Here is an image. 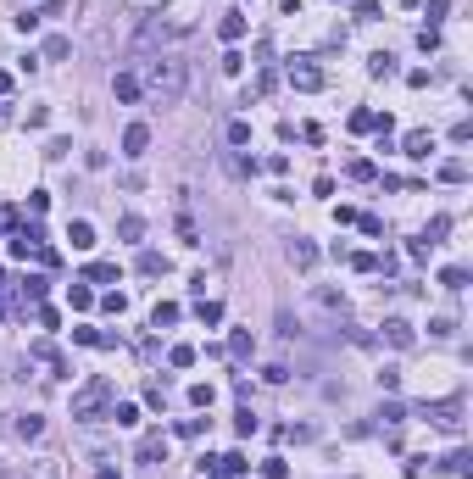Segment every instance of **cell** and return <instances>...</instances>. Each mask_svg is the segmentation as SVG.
<instances>
[{
  "mask_svg": "<svg viewBox=\"0 0 473 479\" xmlns=\"http://www.w3.org/2000/svg\"><path fill=\"white\" fill-rule=\"evenodd\" d=\"M117 235L128 240V245H134V240H145V218H134V212H128V218L117 223Z\"/></svg>",
  "mask_w": 473,
  "mask_h": 479,
  "instance_id": "cell-26",
  "label": "cell"
},
{
  "mask_svg": "<svg viewBox=\"0 0 473 479\" xmlns=\"http://www.w3.org/2000/svg\"><path fill=\"white\" fill-rule=\"evenodd\" d=\"M218 463H223L229 474H245V468H251V463H245V452H229V457H218Z\"/></svg>",
  "mask_w": 473,
  "mask_h": 479,
  "instance_id": "cell-40",
  "label": "cell"
},
{
  "mask_svg": "<svg viewBox=\"0 0 473 479\" xmlns=\"http://www.w3.org/2000/svg\"><path fill=\"white\" fill-rule=\"evenodd\" d=\"M100 307H106L112 318H123V313H128V296H123V290H112V296H100Z\"/></svg>",
  "mask_w": 473,
  "mask_h": 479,
  "instance_id": "cell-33",
  "label": "cell"
},
{
  "mask_svg": "<svg viewBox=\"0 0 473 479\" xmlns=\"http://www.w3.org/2000/svg\"><path fill=\"white\" fill-rule=\"evenodd\" d=\"M462 396H446V401H423V418L434 424V429H446V435H462Z\"/></svg>",
  "mask_w": 473,
  "mask_h": 479,
  "instance_id": "cell-3",
  "label": "cell"
},
{
  "mask_svg": "<svg viewBox=\"0 0 473 479\" xmlns=\"http://www.w3.org/2000/svg\"><path fill=\"white\" fill-rule=\"evenodd\" d=\"M28 357H34V362H45V368H51L56 379H67V357H62V351H56L51 340H34V346H28Z\"/></svg>",
  "mask_w": 473,
  "mask_h": 479,
  "instance_id": "cell-5",
  "label": "cell"
},
{
  "mask_svg": "<svg viewBox=\"0 0 473 479\" xmlns=\"http://www.w3.org/2000/svg\"><path fill=\"white\" fill-rule=\"evenodd\" d=\"M440 468H451V474H462V479H468V474H473V457H468V452H451V457H446Z\"/></svg>",
  "mask_w": 473,
  "mask_h": 479,
  "instance_id": "cell-29",
  "label": "cell"
},
{
  "mask_svg": "<svg viewBox=\"0 0 473 479\" xmlns=\"http://www.w3.org/2000/svg\"><path fill=\"white\" fill-rule=\"evenodd\" d=\"M67 51H73V45H67V39H62V34H51V39H45V62H62V56H67Z\"/></svg>",
  "mask_w": 473,
  "mask_h": 479,
  "instance_id": "cell-30",
  "label": "cell"
},
{
  "mask_svg": "<svg viewBox=\"0 0 473 479\" xmlns=\"http://www.w3.org/2000/svg\"><path fill=\"white\" fill-rule=\"evenodd\" d=\"M429 334H434V340H451V334H457V318H451V313H440V318H429Z\"/></svg>",
  "mask_w": 473,
  "mask_h": 479,
  "instance_id": "cell-27",
  "label": "cell"
},
{
  "mask_svg": "<svg viewBox=\"0 0 473 479\" xmlns=\"http://www.w3.org/2000/svg\"><path fill=\"white\" fill-rule=\"evenodd\" d=\"M6 123H11V112H6V106H0V129H6Z\"/></svg>",
  "mask_w": 473,
  "mask_h": 479,
  "instance_id": "cell-49",
  "label": "cell"
},
{
  "mask_svg": "<svg viewBox=\"0 0 473 479\" xmlns=\"http://www.w3.org/2000/svg\"><path fill=\"white\" fill-rule=\"evenodd\" d=\"M290 262H295V268H312V262H317V245H312V240H290Z\"/></svg>",
  "mask_w": 473,
  "mask_h": 479,
  "instance_id": "cell-15",
  "label": "cell"
},
{
  "mask_svg": "<svg viewBox=\"0 0 473 479\" xmlns=\"http://www.w3.org/2000/svg\"><path fill=\"white\" fill-rule=\"evenodd\" d=\"M262 379H267V385H284V379H290V368H284V362H267V368H262Z\"/></svg>",
  "mask_w": 473,
  "mask_h": 479,
  "instance_id": "cell-38",
  "label": "cell"
},
{
  "mask_svg": "<svg viewBox=\"0 0 473 479\" xmlns=\"http://www.w3.org/2000/svg\"><path fill=\"white\" fill-rule=\"evenodd\" d=\"M145 151H151V129H145V123H128V129H123V157H145Z\"/></svg>",
  "mask_w": 473,
  "mask_h": 479,
  "instance_id": "cell-8",
  "label": "cell"
},
{
  "mask_svg": "<svg viewBox=\"0 0 473 479\" xmlns=\"http://www.w3.org/2000/svg\"><path fill=\"white\" fill-rule=\"evenodd\" d=\"M229 145H251V123H245V117L229 123Z\"/></svg>",
  "mask_w": 473,
  "mask_h": 479,
  "instance_id": "cell-35",
  "label": "cell"
},
{
  "mask_svg": "<svg viewBox=\"0 0 473 479\" xmlns=\"http://www.w3.org/2000/svg\"><path fill=\"white\" fill-rule=\"evenodd\" d=\"M345 178H357V184H373V178H379V167H373L368 157H357L351 167H345Z\"/></svg>",
  "mask_w": 473,
  "mask_h": 479,
  "instance_id": "cell-19",
  "label": "cell"
},
{
  "mask_svg": "<svg viewBox=\"0 0 473 479\" xmlns=\"http://www.w3.org/2000/svg\"><path fill=\"white\" fill-rule=\"evenodd\" d=\"M45 290H51V279H39V273H28V279H22V301H34V307H39V301H45Z\"/></svg>",
  "mask_w": 473,
  "mask_h": 479,
  "instance_id": "cell-16",
  "label": "cell"
},
{
  "mask_svg": "<svg viewBox=\"0 0 473 479\" xmlns=\"http://www.w3.org/2000/svg\"><path fill=\"white\" fill-rule=\"evenodd\" d=\"M140 273H145V279L167 273V256H161V251H140Z\"/></svg>",
  "mask_w": 473,
  "mask_h": 479,
  "instance_id": "cell-21",
  "label": "cell"
},
{
  "mask_svg": "<svg viewBox=\"0 0 473 479\" xmlns=\"http://www.w3.org/2000/svg\"><path fill=\"white\" fill-rule=\"evenodd\" d=\"M368 129H379V112L357 106V112H351V134H368Z\"/></svg>",
  "mask_w": 473,
  "mask_h": 479,
  "instance_id": "cell-24",
  "label": "cell"
},
{
  "mask_svg": "<svg viewBox=\"0 0 473 479\" xmlns=\"http://www.w3.org/2000/svg\"><path fill=\"white\" fill-rule=\"evenodd\" d=\"M206 479H234V474H229V468H223V463L212 457V468H206Z\"/></svg>",
  "mask_w": 473,
  "mask_h": 479,
  "instance_id": "cell-47",
  "label": "cell"
},
{
  "mask_svg": "<svg viewBox=\"0 0 473 479\" xmlns=\"http://www.w3.org/2000/svg\"><path fill=\"white\" fill-rule=\"evenodd\" d=\"M167 362H173V368H189V362H195V346H184V340H178V346L167 351Z\"/></svg>",
  "mask_w": 473,
  "mask_h": 479,
  "instance_id": "cell-34",
  "label": "cell"
},
{
  "mask_svg": "<svg viewBox=\"0 0 473 479\" xmlns=\"http://www.w3.org/2000/svg\"><path fill=\"white\" fill-rule=\"evenodd\" d=\"M379 418H385V424H401V418H406V407H401V401H385V412H379Z\"/></svg>",
  "mask_w": 473,
  "mask_h": 479,
  "instance_id": "cell-45",
  "label": "cell"
},
{
  "mask_svg": "<svg viewBox=\"0 0 473 479\" xmlns=\"http://www.w3.org/2000/svg\"><path fill=\"white\" fill-rule=\"evenodd\" d=\"M440 178H446V184H468V162H462V157L440 162Z\"/></svg>",
  "mask_w": 473,
  "mask_h": 479,
  "instance_id": "cell-20",
  "label": "cell"
},
{
  "mask_svg": "<svg viewBox=\"0 0 473 479\" xmlns=\"http://www.w3.org/2000/svg\"><path fill=\"white\" fill-rule=\"evenodd\" d=\"M0 313H6V301H0Z\"/></svg>",
  "mask_w": 473,
  "mask_h": 479,
  "instance_id": "cell-52",
  "label": "cell"
},
{
  "mask_svg": "<svg viewBox=\"0 0 473 479\" xmlns=\"http://www.w3.org/2000/svg\"><path fill=\"white\" fill-rule=\"evenodd\" d=\"M312 301L323 307V313H345V296H340V290H328V284H317V290H312Z\"/></svg>",
  "mask_w": 473,
  "mask_h": 479,
  "instance_id": "cell-14",
  "label": "cell"
},
{
  "mask_svg": "<svg viewBox=\"0 0 473 479\" xmlns=\"http://www.w3.org/2000/svg\"><path fill=\"white\" fill-rule=\"evenodd\" d=\"M290 89H323V67L317 62H290Z\"/></svg>",
  "mask_w": 473,
  "mask_h": 479,
  "instance_id": "cell-6",
  "label": "cell"
},
{
  "mask_svg": "<svg viewBox=\"0 0 473 479\" xmlns=\"http://www.w3.org/2000/svg\"><path fill=\"white\" fill-rule=\"evenodd\" d=\"M429 151H434V134H429V129H412V134L401 140V157H412V162H423Z\"/></svg>",
  "mask_w": 473,
  "mask_h": 479,
  "instance_id": "cell-9",
  "label": "cell"
},
{
  "mask_svg": "<svg viewBox=\"0 0 473 479\" xmlns=\"http://www.w3.org/2000/svg\"><path fill=\"white\" fill-rule=\"evenodd\" d=\"M100 479H117V474H112V468H106V474H100Z\"/></svg>",
  "mask_w": 473,
  "mask_h": 479,
  "instance_id": "cell-50",
  "label": "cell"
},
{
  "mask_svg": "<svg viewBox=\"0 0 473 479\" xmlns=\"http://www.w3.org/2000/svg\"><path fill=\"white\" fill-rule=\"evenodd\" d=\"M106 418H112V424H123V429H134V424H140V407H134V401H117Z\"/></svg>",
  "mask_w": 473,
  "mask_h": 479,
  "instance_id": "cell-17",
  "label": "cell"
},
{
  "mask_svg": "<svg viewBox=\"0 0 473 479\" xmlns=\"http://www.w3.org/2000/svg\"><path fill=\"white\" fill-rule=\"evenodd\" d=\"M106 412H112V379L106 374H89L79 391H73V418L79 424H100Z\"/></svg>",
  "mask_w": 473,
  "mask_h": 479,
  "instance_id": "cell-2",
  "label": "cell"
},
{
  "mask_svg": "<svg viewBox=\"0 0 473 479\" xmlns=\"http://www.w3.org/2000/svg\"><path fill=\"white\" fill-rule=\"evenodd\" d=\"M229 351H234V357H251V351H256V340H251V329H234V334H229Z\"/></svg>",
  "mask_w": 473,
  "mask_h": 479,
  "instance_id": "cell-28",
  "label": "cell"
},
{
  "mask_svg": "<svg viewBox=\"0 0 473 479\" xmlns=\"http://www.w3.org/2000/svg\"><path fill=\"white\" fill-rule=\"evenodd\" d=\"M223 73H229V79H239V73H245V56H239V51H229V56H223Z\"/></svg>",
  "mask_w": 473,
  "mask_h": 479,
  "instance_id": "cell-41",
  "label": "cell"
},
{
  "mask_svg": "<svg viewBox=\"0 0 473 479\" xmlns=\"http://www.w3.org/2000/svg\"><path fill=\"white\" fill-rule=\"evenodd\" d=\"M62 6H67V0H45V6L34 11V17H39V22H45V17H62Z\"/></svg>",
  "mask_w": 473,
  "mask_h": 479,
  "instance_id": "cell-46",
  "label": "cell"
},
{
  "mask_svg": "<svg viewBox=\"0 0 473 479\" xmlns=\"http://www.w3.org/2000/svg\"><path fill=\"white\" fill-rule=\"evenodd\" d=\"M6 89H11V73H0V95H6Z\"/></svg>",
  "mask_w": 473,
  "mask_h": 479,
  "instance_id": "cell-48",
  "label": "cell"
},
{
  "mask_svg": "<svg viewBox=\"0 0 473 479\" xmlns=\"http://www.w3.org/2000/svg\"><path fill=\"white\" fill-rule=\"evenodd\" d=\"M39 435H45V418L39 412H22L17 418V440H39Z\"/></svg>",
  "mask_w": 473,
  "mask_h": 479,
  "instance_id": "cell-13",
  "label": "cell"
},
{
  "mask_svg": "<svg viewBox=\"0 0 473 479\" xmlns=\"http://www.w3.org/2000/svg\"><path fill=\"white\" fill-rule=\"evenodd\" d=\"M368 73H373V79H390V73H395V56H390V51L368 56Z\"/></svg>",
  "mask_w": 473,
  "mask_h": 479,
  "instance_id": "cell-25",
  "label": "cell"
},
{
  "mask_svg": "<svg viewBox=\"0 0 473 479\" xmlns=\"http://www.w3.org/2000/svg\"><path fill=\"white\" fill-rule=\"evenodd\" d=\"M167 323H178V301H156L151 307V329H167Z\"/></svg>",
  "mask_w": 473,
  "mask_h": 479,
  "instance_id": "cell-18",
  "label": "cell"
},
{
  "mask_svg": "<svg viewBox=\"0 0 473 479\" xmlns=\"http://www.w3.org/2000/svg\"><path fill=\"white\" fill-rule=\"evenodd\" d=\"M134 463H140L145 474H156V463H167V435H161V429H145V435H140V452H134Z\"/></svg>",
  "mask_w": 473,
  "mask_h": 479,
  "instance_id": "cell-4",
  "label": "cell"
},
{
  "mask_svg": "<svg viewBox=\"0 0 473 479\" xmlns=\"http://www.w3.org/2000/svg\"><path fill=\"white\" fill-rule=\"evenodd\" d=\"M67 240H73V251H89V245H95V223H89V218H73V223H67Z\"/></svg>",
  "mask_w": 473,
  "mask_h": 479,
  "instance_id": "cell-10",
  "label": "cell"
},
{
  "mask_svg": "<svg viewBox=\"0 0 473 479\" xmlns=\"http://www.w3.org/2000/svg\"><path fill=\"white\" fill-rule=\"evenodd\" d=\"M0 290H6V273H0Z\"/></svg>",
  "mask_w": 473,
  "mask_h": 479,
  "instance_id": "cell-51",
  "label": "cell"
},
{
  "mask_svg": "<svg viewBox=\"0 0 473 479\" xmlns=\"http://www.w3.org/2000/svg\"><path fill=\"white\" fill-rule=\"evenodd\" d=\"M67 307H73V313H89V307H95V290H89V284H73V290H67Z\"/></svg>",
  "mask_w": 473,
  "mask_h": 479,
  "instance_id": "cell-23",
  "label": "cell"
},
{
  "mask_svg": "<svg viewBox=\"0 0 473 479\" xmlns=\"http://www.w3.org/2000/svg\"><path fill=\"white\" fill-rule=\"evenodd\" d=\"M234 429H239V435H256V412H251V407H239V412H234Z\"/></svg>",
  "mask_w": 473,
  "mask_h": 479,
  "instance_id": "cell-37",
  "label": "cell"
},
{
  "mask_svg": "<svg viewBox=\"0 0 473 479\" xmlns=\"http://www.w3.org/2000/svg\"><path fill=\"white\" fill-rule=\"evenodd\" d=\"M106 279H117V262H89V284H106Z\"/></svg>",
  "mask_w": 473,
  "mask_h": 479,
  "instance_id": "cell-31",
  "label": "cell"
},
{
  "mask_svg": "<svg viewBox=\"0 0 473 479\" xmlns=\"http://www.w3.org/2000/svg\"><path fill=\"white\" fill-rule=\"evenodd\" d=\"M379 17V0H357V22H373Z\"/></svg>",
  "mask_w": 473,
  "mask_h": 479,
  "instance_id": "cell-42",
  "label": "cell"
},
{
  "mask_svg": "<svg viewBox=\"0 0 473 479\" xmlns=\"http://www.w3.org/2000/svg\"><path fill=\"white\" fill-rule=\"evenodd\" d=\"M189 407H212V385H189Z\"/></svg>",
  "mask_w": 473,
  "mask_h": 479,
  "instance_id": "cell-39",
  "label": "cell"
},
{
  "mask_svg": "<svg viewBox=\"0 0 473 479\" xmlns=\"http://www.w3.org/2000/svg\"><path fill=\"white\" fill-rule=\"evenodd\" d=\"M446 229H451V218H446V212H440V218H434V223H429V229H423V240H429V245H440V235H446Z\"/></svg>",
  "mask_w": 473,
  "mask_h": 479,
  "instance_id": "cell-36",
  "label": "cell"
},
{
  "mask_svg": "<svg viewBox=\"0 0 473 479\" xmlns=\"http://www.w3.org/2000/svg\"><path fill=\"white\" fill-rule=\"evenodd\" d=\"M262 474H267V479H284L290 468H284V457H267V463H262Z\"/></svg>",
  "mask_w": 473,
  "mask_h": 479,
  "instance_id": "cell-43",
  "label": "cell"
},
{
  "mask_svg": "<svg viewBox=\"0 0 473 479\" xmlns=\"http://www.w3.org/2000/svg\"><path fill=\"white\" fill-rule=\"evenodd\" d=\"M112 95H117V100H140V95H145V84L134 79V73H117V79H112Z\"/></svg>",
  "mask_w": 473,
  "mask_h": 479,
  "instance_id": "cell-11",
  "label": "cell"
},
{
  "mask_svg": "<svg viewBox=\"0 0 473 479\" xmlns=\"http://www.w3.org/2000/svg\"><path fill=\"white\" fill-rule=\"evenodd\" d=\"M245 28H251V22H245L239 11H229V17L218 22V39H229V45H239V39H245Z\"/></svg>",
  "mask_w": 473,
  "mask_h": 479,
  "instance_id": "cell-12",
  "label": "cell"
},
{
  "mask_svg": "<svg viewBox=\"0 0 473 479\" xmlns=\"http://www.w3.org/2000/svg\"><path fill=\"white\" fill-rule=\"evenodd\" d=\"M440 284H446V290H468V268H446Z\"/></svg>",
  "mask_w": 473,
  "mask_h": 479,
  "instance_id": "cell-32",
  "label": "cell"
},
{
  "mask_svg": "<svg viewBox=\"0 0 473 479\" xmlns=\"http://www.w3.org/2000/svg\"><path fill=\"white\" fill-rule=\"evenodd\" d=\"M385 340H390L395 351H412V346H418V329L406 318H385Z\"/></svg>",
  "mask_w": 473,
  "mask_h": 479,
  "instance_id": "cell-7",
  "label": "cell"
},
{
  "mask_svg": "<svg viewBox=\"0 0 473 479\" xmlns=\"http://www.w3.org/2000/svg\"><path fill=\"white\" fill-rule=\"evenodd\" d=\"M145 89L156 95L161 106H173V100H184V89H189V62L184 56H156V62H145Z\"/></svg>",
  "mask_w": 473,
  "mask_h": 479,
  "instance_id": "cell-1",
  "label": "cell"
},
{
  "mask_svg": "<svg viewBox=\"0 0 473 479\" xmlns=\"http://www.w3.org/2000/svg\"><path fill=\"white\" fill-rule=\"evenodd\" d=\"M195 318L206 323V329H218V323H223V301H206V296H201V307H195Z\"/></svg>",
  "mask_w": 473,
  "mask_h": 479,
  "instance_id": "cell-22",
  "label": "cell"
},
{
  "mask_svg": "<svg viewBox=\"0 0 473 479\" xmlns=\"http://www.w3.org/2000/svg\"><path fill=\"white\" fill-rule=\"evenodd\" d=\"M34 318H39V329H56V323H62V313H56V307H39Z\"/></svg>",
  "mask_w": 473,
  "mask_h": 479,
  "instance_id": "cell-44",
  "label": "cell"
}]
</instances>
